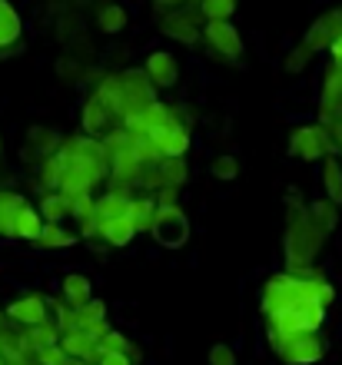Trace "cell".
I'll return each instance as SVG.
<instances>
[{
  "label": "cell",
  "instance_id": "obj_40",
  "mask_svg": "<svg viewBox=\"0 0 342 365\" xmlns=\"http://www.w3.org/2000/svg\"><path fill=\"white\" fill-rule=\"evenodd\" d=\"M183 4H190V0H153V10H156V14H166V10L183 7Z\"/></svg>",
  "mask_w": 342,
  "mask_h": 365
},
{
  "label": "cell",
  "instance_id": "obj_31",
  "mask_svg": "<svg viewBox=\"0 0 342 365\" xmlns=\"http://www.w3.org/2000/svg\"><path fill=\"white\" fill-rule=\"evenodd\" d=\"M203 20H229L236 14V0H196Z\"/></svg>",
  "mask_w": 342,
  "mask_h": 365
},
{
  "label": "cell",
  "instance_id": "obj_4",
  "mask_svg": "<svg viewBox=\"0 0 342 365\" xmlns=\"http://www.w3.org/2000/svg\"><path fill=\"white\" fill-rule=\"evenodd\" d=\"M289 156L303 160V163H323L326 156H336V143L319 120L316 123H299L289 133Z\"/></svg>",
  "mask_w": 342,
  "mask_h": 365
},
{
  "label": "cell",
  "instance_id": "obj_21",
  "mask_svg": "<svg viewBox=\"0 0 342 365\" xmlns=\"http://www.w3.org/2000/svg\"><path fill=\"white\" fill-rule=\"evenodd\" d=\"M156 173H160L163 186L183 190L190 182V163H186V156H163L160 163H156Z\"/></svg>",
  "mask_w": 342,
  "mask_h": 365
},
{
  "label": "cell",
  "instance_id": "obj_14",
  "mask_svg": "<svg viewBox=\"0 0 342 365\" xmlns=\"http://www.w3.org/2000/svg\"><path fill=\"white\" fill-rule=\"evenodd\" d=\"M64 143V136L57 130H50V126H34L27 133V146H24V160L27 163H40V160H47L54 156Z\"/></svg>",
  "mask_w": 342,
  "mask_h": 365
},
{
  "label": "cell",
  "instance_id": "obj_36",
  "mask_svg": "<svg viewBox=\"0 0 342 365\" xmlns=\"http://www.w3.org/2000/svg\"><path fill=\"white\" fill-rule=\"evenodd\" d=\"M64 359H67V352L60 349V342L57 346H44L34 352V362L37 365H64Z\"/></svg>",
  "mask_w": 342,
  "mask_h": 365
},
{
  "label": "cell",
  "instance_id": "obj_25",
  "mask_svg": "<svg viewBox=\"0 0 342 365\" xmlns=\"http://www.w3.org/2000/svg\"><path fill=\"white\" fill-rule=\"evenodd\" d=\"M94 210H96V220L100 222L116 220V216H126V212H130V192L106 190L100 200H94Z\"/></svg>",
  "mask_w": 342,
  "mask_h": 365
},
{
  "label": "cell",
  "instance_id": "obj_1",
  "mask_svg": "<svg viewBox=\"0 0 342 365\" xmlns=\"http://www.w3.org/2000/svg\"><path fill=\"white\" fill-rule=\"evenodd\" d=\"M326 236L319 226H316L309 216H296V220L286 222V240H283V252H286V272H296L303 276L306 269H313L319 252L326 250Z\"/></svg>",
  "mask_w": 342,
  "mask_h": 365
},
{
  "label": "cell",
  "instance_id": "obj_10",
  "mask_svg": "<svg viewBox=\"0 0 342 365\" xmlns=\"http://www.w3.org/2000/svg\"><path fill=\"white\" fill-rule=\"evenodd\" d=\"M143 73L153 83V90H170L180 83V60L173 50H153L150 57L143 60Z\"/></svg>",
  "mask_w": 342,
  "mask_h": 365
},
{
  "label": "cell",
  "instance_id": "obj_22",
  "mask_svg": "<svg viewBox=\"0 0 342 365\" xmlns=\"http://www.w3.org/2000/svg\"><path fill=\"white\" fill-rule=\"evenodd\" d=\"M306 216L319 226V230L329 236V232H336L339 230V216H342V210L336 206V202H329L323 196V200H313V202H306Z\"/></svg>",
  "mask_w": 342,
  "mask_h": 365
},
{
  "label": "cell",
  "instance_id": "obj_34",
  "mask_svg": "<svg viewBox=\"0 0 342 365\" xmlns=\"http://www.w3.org/2000/svg\"><path fill=\"white\" fill-rule=\"evenodd\" d=\"M134 339H126V332L120 329H106V336L100 339V352H126Z\"/></svg>",
  "mask_w": 342,
  "mask_h": 365
},
{
  "label": "cell",
  "instance_id": "obj_3",
  "mask_svg": "<svg viewBox=\"0 0 342 365\" xmlns=\"http://www.w3.org/2000/svg\"><path fill=\"white\" fill-rule=\"evenodd\" d=\"M326 312L329 309L319 299L303 296L296 302H289V306H283L279 312H273V316H263V326L269 332H323Z\"/></svg>",
  "mask_w": 342,
  "mask_h": 365
},
{
  "label": "cell",
  "instance_id": "obj_39",
  "mask_svg": "<svg viewBox=\"0 0 342 365\" xmlns=\"http://www.w3.org/2000/svg\"><path fill=\"white\" fill-rule=\"evenodd\" d=\"M96 365H134V362L126 359V352H100Z\"/></svg>",
  "mask_w": 342,
  "mask_h": 365
},
{
  "label": "cell",
  "instance_id": "obj_20",
  "mask_svg": "<svg viewBox=\"0 0 342 365\" xmlns=\"http://www.w3.org/2000/svg\"><path fill=\"white\" fill-rule=\"evenodd\" d=\"M153 216H156V196H153V192H134V196H130V220H134L140 236L143 232L150 236Z\"/></svg>",
  "mask_w": 342,
  "mask_h": 365
},
{
  "label": "cell",
  "instance_id": "obj_16",
  "mask_svg": "<svg viewBox=\"0 0 342 365\" xmlns=\"http://www.w3.org/2000/svg\"><path fill=\"white\" fill-rule=\"evenodd\" d=\"M136 236H140V232H136L134 220H130V212H126V216H116V220L100 222V240H104L110 250H126Z\"/></svg>",
  "mask_w": 342,
  "mask_h": 365
},
{
  "label": "cell",
  "instance_id": "obj_7",
  "mask_svg": "<svg viewBox=\"0 0 342 365\" xmlns=\"http://www.w3.org/2000/svg\"><path fill=\"white\" fill-rule=\"evenodd\" d=\"M203 40H206V47L213 50V57L226 60V63H239L243 60V37H239V30L229 24V20H206L203 24Z\"/></svg>",
  "mask_w": 342,
  "mask_h": 365
},
{
  "label": "cell",
  "instance_id": "obj_6",
  "mask_svg": "<svg viewBox=\"0 0 342 365\" xmlns=\"http://www.w3.org/2000/svg\"><path fill=\"white\" fill-rule=\"evenodd\" d=\"M203 24H206V20H203L196 4H183V7H176V10L160 14V34L176 40V43H183V47H196V43H200Z\"/></svg>",
  "mask_w": 342,
  "mask_h": 365
},
{
  "label": "cell",
  "instance_id": "obj_41",
  "mask_svg": "<svg viewBox=\"0 0 342 365\" xmlns=\"http://www.w3.org/2000/svg\"><path fill=\"white\" fill-rule=\"evenodd\" d=\"M329 57H333V63H339V67H342V37L333 40V47H329Z\"/></svg>",
  "mask_w": 342,
  "mask_h": 365
},
{
  "label": "cell",
  "instance_id": "obj_9",
  "mask_svg": "<svg viewBox=\"0 0 342 365\" xmlns=\"http://www.w3.org/2000/svg\"><path fill=\"white\" fill-rule=\"evenodd\" d=\"M342 120V67L329 63L323 73V90H319V123L329 126Z\"/></svg>",
  "mask_w": 342,
  "mask_h": 365
},
{
  "label": "cell",
  "instance_id": "obj_15",
  "mask_svg": "<svg viewBox=\"0 0 342 365\" xmlns=\"http://www.w3.org/2000/svg\"><path fill=\"white\" fill-rule=\"evenodd\" d=\"M60 299L67 302L70 309H84L90 299H94V282L84 272H67L60 279Z\"/></svg>",
  "mask_w": 342,
  "mask_h": 365
},
{
  "label": "cell",
  "instance_id": "obj_19",
  "mask_svg": "<svg viewBox=\"0 0 342 365\" xmlns=\"http://www.w3.org/2000/svg\"><path fill=\"white\" fill-rule=\"evenodd\" d=\"M24 206H30V200L24 192L0 190V236H10V232H14V222H17Z\"/></svg>",
  "mask_w": 342,
  "mask_h": 365
},
{
  "label": "cell",
  "instance_id": "obj_26",
  "mask_svg": "<svg viewBox=\"0 0 342 365\" xmlns=\"http://www.w3.org/2000/svg\"><path fill=\"white\" fill-rule=\"evenodd\" d=\"M40 230H44V216L37 212V206H24L14 222V232H10V240H24V242H37Z\"/></svg>",
  "mask_w": 342,
  "mask_h": 365
},
{
  "label": "cell",
  "instance_id": "obj_17",
  "mask_svg": "<svg viewBox=\"0 0 342 365\" xmlns=\"http://www.w3.org/2000/svg\"><path fill=\"white\" fill-rule=\"evenodd\" d=\"M60 349H64L67 356L86 359V362H94V365H96V359H100V342H96L90 332H84V329L64 332V336H60Z\"/></svg>",
  "mask_w": 342,
  "mask_h": 365
},
{
  "label": "cell",
  "instance_id": "obj_42",
  "mask_svg": "<svg viewBox=\"0 0 342 365\" xmlns=\"http://www.w3.org/2000/svg\"><path fill=\"white\" fill-rule=\"evenodd\" d=\"M64 365H94V362H86V359H74V356H67V359H64Z\"/></svg>",
  "mask_w": 342,
  "mask_h": 365
},
{
  "label": "cell",
  "instance_id": "obj_44",
  "mask_svg": "<svg viewBox=\"0 0 342 365\" xmlns=\"http://www.w3.org/2000/svg\"><path fill=\"white\" fill-rule=\"evenodd\" d=\"M0 156H4V143H0Z\"/></svg>",
  "mask_w": 342,
  "mask_h": 365
},
{
  "label": "cell",
  "instance_id": "obj_33",
  "mask_svg": "<svg viewBox=\"0 0 342 365\" xmlns=\"http://www.w3.org/2000/svg\"><path fill=\"white\" fill-rule=\"evenodd\" d=\"M209 173L216 176L219 182H233V180L239 176V163H236V156H229V153L216 156V160H213V166H209Z\"/></svg>",
  "mask_w": 342,
  "mask_h": 365
},
{
  "label": "cell",
  "instance_id": "obj_29",
  "mask_svg": "<svg viewBox=\"0 0 342 365\" xmlns=\"http://www.w3.org/2000/svg\"><path fill=\"white\" fill-rule=\"evenodd\" d=\"M60 180H64V163H60V156H47V160H40L37 163V182L40 190L50 192V190H60Z\"/></svg>",
  "mask_w": 342,
  "mask_h": 365
},
{
  "label": "cell",
  "instance_id": "obj_27",
  "mask_svg": "<svg viewBox=\"0 0 342 365\" xmlns=\"http://www.w3.org/2000/svg\"><path fill=\"white\" fill-rule=\"evenodd\" d=\"M94 20H96V30H100V34H120V30L130 24V14H126L120 4H100Z\"/></svg>",
  "mask_w": 342,
  "mask_h": 365
},
{
  "label": "cell",
  "instance_id": "obj_45",
  "mask_svg": "<svg viewBox=\"0 0 342 365\" xmlns=\"http://www.w3.org/2000/svg\"><path fill=\"white\" fill-rule=\"evenodd\" d=\"M190 4H196V0H190Z\"/></svg>",
  "mask_w": 342,
  "mask_h": 365
},
{
  "label": "cell",
  "instance_id": "obj_24",
  "mask_svg": "<svg viewBox=\"0 0 342 365\" xmlns=\"http://www.w3.org/2000/svg\"><path fill=\"white\" fill-rule=\"evenodd\" d=\"M319 180H323L326 200L336 202L342 210V163H339V156H326L323 170H319Z\"/></svg>",
  "mask_w": 342,
  "mask_h": 365
},
{
  "label": "cell",
  "instance_id": "obj_18",
  "mask_svg": "<svg viewBox=\"0 0 342 365\" xmlns=\"http://www.w3.org/2000/svg\"><path fill=\"white\" fill-rule=\"evenodd\" d=\"M37 212L44 216V222H67L70 216H74V200L64 196L60 190H50L40 196Z\"/></svg>",
  "mask_w": 342,
  "mask_h": 365
},
{
  "label": "cell",
  "instance_id": "obj_43",
  "mask_svg": "<svg viewBox=\"0 0 342 365\" xmlns=\"http://www.w3.org/2000/svg\"><path fill=\"white\" fill-rule=\"evenodd\" d=\"M336 156H339V163H342V143H339V146H336Z\"/></svg>",
  "mask_w": 342,
  "mask_h": 365
},
{
  "label": "cell",
  "instance_id": "obj_32",
  "mask_svg": "<svg viewBox=\"0 0 342 365\" xmlns=\"http://www.w3.org/2000/svg\"><path fill=\"white\" fill-rule=\"evenodd\" d=\"M313 57H316V53L306 47L303 40H299V43H296V47L286 53V73H303V70L313 63Z\"/></svg>",
  "mask_w": 342,
  "mask_h": 365
},
{
  "label": "cell",
  "instance_id": "obj_37",
  "mask_svg": "<svg viewBox=\"0 0 342 365\" xmlns=\"http://www.w3.org/2000/svg\"><path fill=\"white\" fill-rule=\"evenodd\" d=\"M286 212H289V220H296V216H303V212H306V200H303V192H296V190L286 192Z\"/></svg>",
  "mask_w": 342,
  "mask_h": 365
},
{
  "label": "cell",
  "instance_id": "obj_28",
  "mask_svg": "<svg viewBox=\"0 0 342 365\" xmlns=\"http://www.w3.org/2000/svg\"><path fill=\"white\" fill-rule=\"evenodd\" d=\"M20 30H24V24H20V14L10 7L7 0H0V50H4V47H14V43L20 40Z\"/></svg>",
  "mask_w": 342,
  "mask_h": 365
},
{
  "label": "cell",
  "instance_id": "obj_23",
  "mask_svg": "<svg viewBox=\"0 0 342 365\" xmlns=\"http://www.w3.org/2000/svg\"><path fill=\"white\" fill-rule=\"evenodd\" d=\"M76 242H80V236H76L74 230H67L64 222H44V230H40V236H37L40 250H70Z\"/></svg>",
  "mask_w": 342,
  "mask_h": 365
},
{
  "label": "cell",
  "instance_id": "obj_30",
  "mask_svg": "<svg viewBox=\"0 0 342 365\" xmlns=\"http://www.w3.org/2000/svg\"><path fill=\"white\" fill-rule=\"evenodd\" d=\"M24 336H27V346L37 352V349H44V346H57V342H60V329L54 326L50 319H44L40 326L24 329Z\"/></svg>",
  "mask_w": 342,
  "mask_h": 365
},
{
  "label": "cell",
  "instance_id": "obj_13",
  "mask_svg": "<svg viewBox=\"0 0 342 365\" xmlns=\"http://www.w3.org/2000/svg\"><path fill=\"white\" fill-rule=\"evenodd\" d=\"M150 140H153V146L160 150V156H186L193 146L190 126L180 123V120L170 126H163V130H156V133H150Z\"/></svg>",
  "mask_w": 342,
  "mask_h": 365
},
{
  "label": "cell",
  "instance_id": "obj_2",
  "mask_svg": "<svg viewBox=\"0 0 342 365\" xmlns=\"http://www.w3.org/2000/svg\"><path fill=\"white\" fill-rule=\"evenodd\" d=\"M266 346L283 365H316L329 352L323 332H269L266 329Z\"/></svg>",
  "mask_w": 342,
  "mask_h": 365
},
{
  "label": "cell",
  "instance_id": "obj_35",
  "mask_svg": "<svg viewBox=\"0 0 342 365\" xmlns=\"http://www.w3.org/2000/svg\"><path fill=\"white\" fill-rule=\"evenodd\" d=\"M206 365H239L236 349H233V346H226V342H216V346L209 349Z\"/></svg>",
  "mask_w": 342,
  "mask_h": 365
},
{
  "label": "cell",
  "instance_id": "obj_8",
  "mask_svg": "<svg viewBox=\"0 0 342 365\" xmlns=\"http://www.w3.org/2000/svg\"><path fill=\"white\" fill-rule=\"evenodd\" d=\"M84 130L90 136H106L110 130H124L120 126V116H116L114 103L106 100V93L100 87H94V93L86 96V103H84Z\"/></svg>",
  "mask_w": 342,
  "mask_h": 365
},
{
  "label": "cell",
  "instance_id": "obj_38",
  "mask_svg": "<svg viewBox=\"0 0 342 365\" xmlns=\"http://www.w3.org/2000/svg\"><path fill=\"white\" fill-rule=\"evenodd\" d=\"M153 196H156V206H180V190H173V186H163Z\"/></svg>",
  "mask_w": 342,
  "mask_h": 365
},
{
  "label": "cell",
  "instance_id": "obj_5",
  "mask_svg": "<svg viewBox=\"0 0 342 365\" xmlns=\"http://www.w3.org/2000/svg\"><path fill=\"white\" fill-rule=\"evenodd\" d=\"M150 236L156 246H163V250H183L193 236L190 216L183 212V206H156Z\"/></svg>",
  "mask_w": 342,
  "mask_h": 365
},
{
  "label": "cell",
  "instance_id": "obj_11",
  "mask_svg": "<svg viewBox=\"0 0 342 365\" xmlns=\"http://www.w3.org/2000/svg\"><path fill=\"white\" fill-rule=\"evenodd\" d=\"M339 37H342V7H333V10H326L323 17L313 20V27L303 34V43L313 53H319V50L333 47V40H339Z\"/></svg>",
  "mask_w": 342,
  "mask_h": 365
},
{
  "label": "cell",
  "instance_id": "obj_12",
  "mask_svg": "<svg viewBox=\"0 0 342 365\" xmlns=\"http://www.w3.org/2000/svg\"><path fill=\"white\" fill-rule=\"evenodd\" d=\"M7 322H14L17 329H30V326H40L44 319H47V299L40 296V292H27V296L14 299L7 306Z\"/></svg>",
  "mask_w": 342,
  "mask_h": 365
}]
</instances>
